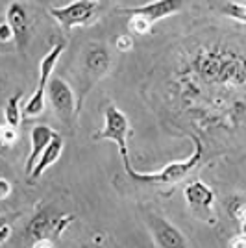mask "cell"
<instances>
[{
	"mask_svg": "<svg viewBox=\"0 0 246 248\" xmlns=\"http://www.w3.org/2000/svg\"><path fill=\"white\" fill-rule=\"evenodd\" d=\"M67 48V43L65 41H58L54 46L50 48V52L41 60V67H39V83H37V89L33 91L28 102L24 104V109L22 113L26 119H35L45 111V96H46V87H48V82L52 80V73L56 69V65L60 62L62 54Z\"/></svg>",
	"mask_w": 246,
	"mask_h": 248,
	"instance_id": "3957f363",
	"label": "cell"
},
{
	"mask_svg": "<svg viewBox=\"0 0 246 248\" xmlns=\"http://www.w3.org/2000/svg\"><path fill=\"white\" fill-rule=\"evenodd\" d=\"M184 197L185 202L193 209H205V211H209L211 206H213V202H215L213 189L207 184H204L202 180H195V182H191L189 186L185 187Z\"/></svg>",
	"mask_w": 246,
	"mask_h": 248,
	"instance_id": "7c38bea8",
	"label": "cell"
},
{
	"mask_svg": "<svg viewBox=\"0 0 246 248\" xmlns=\"http://www.w3.org/2000/svg\"><path fill=\"white\" fill-rule=\"evenodd\" d=\"M109 67H111V56H109V50L104 46V45H98V43H91L87 48H85V54H83V63H82V71L83 76L87 78V91L91 89V85L102 80L106 74L109 73Z\"/></svg>",
	"mask_w": 246,
	"mask_h": 248,
	"instance_id": "52a82bcc",
	"label": "cell"
},
{
	"mask_svg": "<svg viewBox=\"0 0 246 248\" xmlns=\"http://www.w3.org/2000/svg\"><path fill=\"white\" fill-rule=\"evenodd\" d=\"M104 128L100 132L94 134V139H108V141H113L119 146V154H121V161L124 165V170L126 174H130L134 170V167L130 165V150H128V139L132 135V126H130V121L128 117L117 108L109 104L104 111Z\"/></svg>",
	"mask_w": 246,
	"mask_h": 248,
	"instance_id": "7a4b0ae2",
	"label": "cell"
},
{
	"mask_svg": "<svg viewBox=\"0 0 246 248\" xmlns=\"http://www.w3.org/2000/svg\"><path fill=\"white\" fill-rule=\"evenodd\" d=\"M193 141H195V152L189 155L187 159H182V161H174V163H169L165 165L161 170L157 172H150V174H143V172H137V170H132L130 172V178L139 182V184H144V186H154V187H167V186H176L180 184L182 180H185L187 176L195 170L198 163L202 161V154H204V145L202 141L193 135Z\"/></svg>",
	"mask_w": 246,
	"mask_h": 248,
	"instance_id": "6da1fadb",
	"label": "cell"
},
{
	"mask_svg": "<svg viewBox=\"0 0 246 248\" xmlns=\"http://www.w3.org/2000/svg\"><path fill=\"white\" fill-rule=\"evenodd\" d=\"M46 94H48V100L52 102L54 111L60 115V119L67 124L71 123L72 115L76 111V100H74V93H72L71 85L63 78L56 76L48 82Z\"/></svg>",
	"mask_w": 246,
	"mask_h": 248,
	"instance_id": "ba28073f",
	"label": "cell"
},
{
	"mask_svg": "<svg viewBox=\"0 0 246 248\" xmlns=\"http://www.w3.org/2000/svg\"><path fill=\"white\" fill-rule=\"evenodd\" d=\"M11 191H13V184H10L6 178H0V198L2 200L8 198L11 195Z\"/></svg>",
	"mask_w": 246,
	"mask_h": 248,
	"instance_id": "7402d4cb",
	"label": "cell"
},
{
	"mask_svg": "<svg viewBox=\"0 0 246 248\" xmlns=\"http://www.w3.org/2000/svg\"><path fill=\"white\" fill-rule=\"evenodd\" d=\"M218 11L228 17V19H233L237 22H243L246 24V4L245 2H220L216 4Z\"/></svg>",
	"mask_w": 246,
	"mask_h": 248,
	"instance_id": "5bb4252c",
	"label": "cell"
},
{
	"mask_svg": "<svg viewBox=\"0 0 246 248\" xmlns=\"http://www.w3.org/2000/svg\"><path fill=\"white\" fill-rule=\"evenodd\" d=\"M10 233H11L10 224H8V222H4V224H2V232H0V241H2V243H6V241L10 239Z\"/></svg>",
	"mask_w": 246,
	"mask_h": 248,
	"instance_id": "cb8c5ba5",
	"label": "cell"
},
{
	"mask_svg": "<svg viewBox=\"0 0 246 248\" xmlns=\"http://www.w3.org/2000/svg\"><path fill=\"white\" fill-rule=\"evenodd\" d=\"M128 26H130V30L135 31V33H139V35H146V33H150L152 31V22L146 21L144 17L141 15H130V21H128Z\"/></svg>",
	"mask_w": 246,
	"mask_h": 248,
	"instance_id": "e0dca14e",
	"label": "cell"
},
{
	"mask_svg": "<svg viewBox=\"0 0 246 248\" xmlns=\"http://www.w3.org/2000/svg\"><path fill=\"white\" fill-rule=\"evenodd\" d=\"M102 4L94 0H74L62 8H50V15L60 22L63 30H72L76 26H83L96 17V11Z\"/></svg>",
	"mask_w": 246,
	"mask_h": 248,
	"instance_id": "277c9868",
	"label": "cell"
},
{
	"mask_svg": "<svg viewBox=\"0 0 246 248\" xmlns=\"http://www.w3.org/2000/svg\"><path fill=\"white\" fill-rule=\"evenodd\" d=\"M146 224L154 237L155 245L159 248H189V243L185 235L176 228L172 222H169L165 217L148 211L146 213Z\"/></svg>",
	"mask_w": 246,
	"mask_h": 248,
	"instance_id": "8992f818",
	"label": "cell"
},
{
	"mask_svg": "<svg viewBox=\"0 0 246 248\" xmlns=\"http://www.w3.org/2000/svg\"><path fill=\"white\" fill-rule=\"evenodd\" d=\"M115 45H117V48L121 52L132 50V48H134V37H132L130 33H121V35H117Z\"/></svg>",
	"mask_w": 246,
	"mask_h": 248,
	"instance_id": "d6986e66",
	"label": "cell"
},
{
	"mask_svg": "<svg viewBox=\"0 0 246 248\" xmlns=\"http://www.w3.org/2000/svg\"><path fill=\"white\" fill-rule=\"evenodd\" d=\"M31 248H56V247H54V241H50V239H41V241H35Z\"/></svg>",
	"mask_w": 246,
	"mask_h": 248,
	"instance_id": "603a6c76",
	"label": "cell"
},
{
	"mask_svg": "<svg viewBox=\"0 0 246 248\" xmlns=\"http://www.w3.org/2000/svg\"><path fill=\"white\" fill-rule=\"evenodd\" d=\"M6 22L11 26L17 46L22 52L30 41V15H28L26 6L22 2H11L6 11Z\"/></svg>",
	"mask_w": 246,
	"mask_h": 248,
	"instance_id": "9c48e42d",
	"label": "cell"
},
{
	"mask_svg": "<svg viewBox=\"0 0 246 248\" xmlns=\"http://www.w3.org/2000/svg\"><path fill=\"white\" fill-rule=\"evenodd\" d=\"M21 93H17L15 96H10V100L6 104V109H4L6 124H10L13 128H19V124H21Z\"/></svg>",
	"mask_w": 246,
	"mask_h": 248,
	"instance_id": "9a60e30c",
	"label": "cell"
},
{
	"mask_svg": "<svg viewBox=\"0 0 246 248\" xmlns=\"http://www.w3.org/2000/svg\"><path fill=\"white\" fill-rule=\"evenodd\" d=\"M0 139H2V145L11 146L17 141V128H13L10 124H2V130H0Z\"/></svg>",
	"mask_w": 246,
	"mask_h": 248,
	"instance_id": "ac0fdd59",
	"label": "cell"
},
{
	"mask_svg": "<svg viewBox=\"0 0 246 248\" xmlns=\"http://www.w3.org/2000/svg\"><path fill=\"white\" fill-rule=\"evenodd\" d=\"M11 39H15V33L11 30V26L8 22H2V26H0V43H10Z\"/></svg>",
	"mask_w": 246,
	"mask_h": 248,
	"instance_id": "ffe728a7",
	"label": "cell"
},
{
	"mask_svg": "<svg viewBox=\"0 0 246 248\" xmlns=\"http://www.w3.org/2000/svg\"><path fill=\"white\" fill-rule=\"evenodd\" d=\"M74 220V215L69 213H50V211H39L35 217L31 218L30 226H28V233L35 241L41 239H60L62 233L67 230V226Z\"/></svg>",
	"mask_w": 246,
	"mask_h": 248,
	"instance_id": "5b68a950",
	"label": "cell"
},
{
	"mask_svg": "<svg viewBox=\"0 0 246 248\" xmlns=\"http://www.w3.org/2000/svg\"><path fill=\"white\" fill-rule=\"evenodd\" d=\"M56 132L52 130L50 126H45V124H39V126H33L31 128V150L30 155L26 159V165H24V172L26 176H31L35 165L39 163L43 152L46 150V146L50 145V141L54 139Z\"/></svg>",
	"mask_w": 246,
	"mask_h": 248,
	"instance_id": "8fae6325",
	"label": "cell"
},
{
	"mask_svg": "<svg viewBox=\"0 0 246 248\" xmlns=\"http://www.w3.org/2000/svg\"><path fill=\"white\" fill-rule=\"evenodd\" d=\"M182 8H184V2H180V0H155V2H148V4H143V6H137V8L123 10V13L141 15L146 21H150L154 24L155 21H161V19H167V17L178 13Z\"/></svg>",
	"mask_w": 246,
	"mask_h": 248,
	"instance_id": "30bf717a",
	"label": "cell"
},
{
	"mask_svg": "<svg viewBox=\"0 0 246 248\" xmlns=\"http://www.w3.org/2000/svg\"><path fill=\"white\" fill-rule=\"evenodd\" d=\"M230 215H231V218L239 224L241 232H245L246 233V200H239V202H235V204H231V207H230Z\"/></svg>",
	"mask_w": 246,
	"mask_h": 248,
	"instance_id": "2e32d148",
	"label": "cell"
},
{
	"mask_svg": "<svg viewBox=\"0 0 246 248\" xmlns=\"http://www.w3.org/2000/svg\"><path fill=\"white\" fill-rule=\"evenodd\" d=\"M62 152H63V137L60 134H56L54 139L50 141V145L46 146V150L43 152L39 163L33 169V172H31V176H30L31 180H39L43 176V172H45L46 169H50V167L62 157Z\"/></svg>",
	"mask_w": 246,
	"mask_h": 248,
	"instance_id": "4fadbf2b",
	"label": "cell"
},
{
	"mask_svg": "<svg viewBox=\"0 0 246 248\" xmlns=\"http://www.w3.org/2000/svg\"><path fill=\"white\" fill-rule=\"evenodd\" d=\"M228 248H246V233L241 232L228 241Z\"/></svg>",
	"mask_w": 246,
	"mask_h": 248,
	"instance_id": "44dd1931",
	"label": "cell"
}]
</instances>
